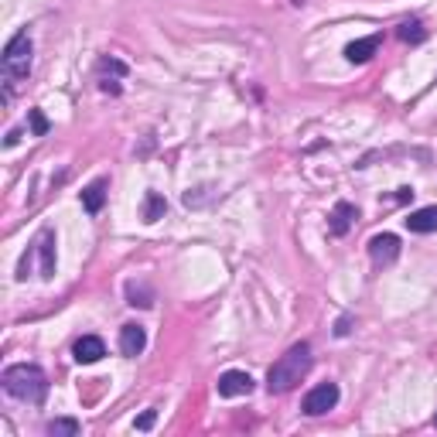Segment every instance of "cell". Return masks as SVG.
Returning a JSON list of instances; mask_svg holds the SVG:
<instances>
[{
	"label": "cell",
	"mask_w": 437,
	"mask_h": 437,
	"mask_svg": "<svg viewBox=\"0 0 437 437\" xmlns=\"http://www.w3.org/2000/svg\"><path fill=\"white\" fill-rule=\"evenodd\" d=\"M311 362H314V359H311V345H307V342L290 345V349L270 366V372H266V390H270V393H290L307 372H311Z\"/></svg>",
	"instance_id": "6da1fadb"
},
{
	"label": "cell",
	"mask_w": 437,
	"mask_h": 437,
	"mask_svg": "<svg viewBox=\"0 0 437 437\" xmlns=\"http://www.w3.org/2000/svg\"><path fill=\"white\" fill-rule=\"evenodd\" d=\"M0 383H4L7 396L24 400V403H44V396H48V376H44L38 366H31V362L7 366Z\"/></svg>",
	"instance_id": "7a4b0ae2"
},
{
	"label": "cell",
	"mask_w": 437,
	"mask_h": 437,
	"mask_svg": "<svg viewBox=\"0 0 437 437\" xmlns=\"http://www.w3.org/2000/svg\"><path fill=\"white\" fill-rule=\"evenodd\" d=\"M0 68H4V82H7V96H4V99H11L14 86L31 75V35H27V31H18L11 42L4 44Z\"/></svg>",
	"instance_id": "3957f363"
},
{
	"label": "cell",
	"mask_w": 437,
	"mask_h": 437,
	"mask_svg": "<svg viewBox=\"0 0 437 437\" xmlns=\"http://www.w3.org/2000/svg\"><path fill=\"white\" fill-rule=\"evenodd\" d=\"M338 396H342V393H338V386H335V383H318V386L304 396L301 410H304L307 417H321V414H328V410H335Z\"/></svg>",
	"instance_id": "277c9868"
},
{
	"label": "cell",
	"mask_w": 437,
	"mask_h": 437,
	"mask_svg": "<svg viewBox=\"0 0 437 437\" xmlns=\"http://www.w3.org/2000/svg\"><path fill=\"white\" fill-rule=\"evenodd\" d=\"M369 257H372V266H393L400 260V240H396L393 233H379V236H372L369 240Z\"/></svg>",
	"instance_id": "5b68a950"
},
{
	"label": "cell",
	"mask_w": 437,
	"mask_h": 437,
	"mask_svg": "<svg viewBox=\"0 0 437 437\" xmlns=\"http://www.w3.org/2000/svg\"><path fill=\"white\" fill-rule=\"evenodd\" d=\"M31 246H35L38 263H42V266H38V273H42L44 281H51V277H55V233H51V229H42V233L35 236Z\"/></svg>",
	"instance_id": "8992f818"
},
{
	"label": "cell",
	"mask_w": 437,
	"mask_h": 437,
	"mask_svg": "<svg viewBox=\"0 0 437 437\" xmlns=\"http://www.w3.org/2000/svg\"><path fill=\"white\" fill-rule=\"evenodd\" d=\"M253 393V376L242 369H229L218 376V396H250Z\"/></svg>",
	"instance_id": "52a82bcc"
},
{
	"label": "cell",
	"mask_w": 437,
	"mask_h": 437,
	"mask_svg": "<svg viewBox=\"0 0 437 437\" xmlns=\"http://www.w3.org/2000/svg\"><path fill=\"white\" fill-rule=\"evenodd\" d=\"M72 355H75V362L92 366V362H99V359L106 355V345H103V338H99V335H82V338L72 345Z\"/></svg>",
	"instance_id": "ba28073f"
},
{
	"label": "cell",
	"mask_w": 437,
	"mask_h": 437,
	"mask_svg": "<svg viewBox=\"0 0 437 437\" xmlns=\"http://www.w3.org/2000/svg\"><path fill=\"white\" fill-rule=\"evenodd\" d=\"M383 44V35H369V38H359V42L345 44V59H349L352 66H362V62H369L372 55H376V48Z\"/></svg>",
	"instance_id": "9c48e42d"
},
{
	"label": "cell",
	"mask_w": 437,
	"mask_h": 437,
	"mask_svg": "<svg viewBox=\"0 0 437 437\" xmlns=\"http://www.w3.org/2000/svg\"><path fill=\"white\" fill-rule=\"evenodd\" d=\"M147 349V331L140 325H123L120 328V352L123 355H140V352Z\"/></svg>",
	"instance_id": "30bf717a"
},
{
	"label": "cell",
	"mask_w": 437,
	"mask_h": 437,
	"mask_svg": "<svg viewBox=\"0 0 437 437\" xmlns=\"http://www.w3.org/2000/svg\"><path fill=\"white\" fill-rule=\"evenodd\" d=\"M355 218H359V209H355L352 202H338V205L331 209V226H328V229H331V236H345Z\"/></svg>",
	"instance_id": "8fae6325"
},
{
	"label": "cell",
	"mask_w": 437,
	"mask_h": 437,
	"mask_svg": "<svg viewBox=\"0 0 437 437\" xmlns=\"http://www.w3.org/2000/svg\"><path fill=\"white\" fill-rule=\"evenodd\" d=\"M82 205H86L89 216L103 212V205H106V178H96L89 188H82Z\"/></svg>",
	"instance_id": "7c38bea8"
},
{
	"label": "cell",
	"mask_w": 437,
	"mask_h": 437,
	"mask_svg": "<svg viewBox=\"0 0 437 437\" xmlns=\"http://www.w3.org/2000/svg\"><path fill=\"white\" fill-rule=\"evenodd\" d=\"M407 229L410 233H437V209L434 205H427V209H417V212H410V218H407Z\"/></svg>",
	"instance_id": "4fadbf2b"
},
{
	"label": "cell",
	"mask_w": 437,
	"mask_h": 437,
	"mask_svg": "<svg viewBox=\"0 0 437 437\" xmlns=\"http://www.w3.org/2000/svg\"><path fill=\"white\" fill-rule=\"evenodd\" d=\"M164 212H168L164 195H161V192H147V195H144V205H140V218L151 226V222H157V218H164Z\"/></svg>",
	"instance_id": "5bb4252c"
},
{
	"label": "cell",
	"mask_w": 437,
	"mask_h": 437,
	"mask_svg": "<svg viewBox=\"0 0 437 437\" xmlns=\"http://www.w3.org/2000/svg\"><path fill=\"white\" fill-rule=\"evenodd\" d=\"M396 35H400V42H407V44H420L424 38H427V27H424L420 21H403Z\"/></svg>",
	"instance_id": "9a60e30c"
},
{
	"label": "cell",
	"mask_w": 437,
	"mask_h": 437,
	"mask_svg": "<svg viewBox=\"0 0 437 437\" xmlns=\"http://www.w3.org/2000/svg\"><path fill=\"white\" fill-rule=\"evenodd\" d=\"M48 434L51 437H75L79 434V420H72V417H55V420L48 424Z\"/></svg>",
	"instance_id": "2e32d148"
},
{
	"label": "cell",
	"mask_w": 437,
	"mask_h": 437,
	"mask_svg": "<svg viewBox=\"0 0 437 437\" xmlns=\"http://www.w3.org/2000/svg\"><path fill=\"white\" fill-rule=\"evenodd\" d=\"M127 304L133 307H151L154 304V294H151V287H144V284H127Z\"/></svg>",
	"instance_id": "e0dca14e"
},
{
	"label": "cell",
	"mask_w": 437,
	"mask_h": 437,
	"mask_svg": "<svg viewBox=\"0 0 437 437\" xmlns=\"http://www.w3.org/2000/svg\"><path fill=\"white\" fill-rule=\"evenodd\" d=\"M27 116H31V133H35V137H44V133H48V120H44L42 109H27Z\"/></svg>",
	"instance_id": "ac0fdd59"
},
{
	"label": "cell",
	"mask_w": 437,
	"mask_h": 437,
	"mask_svg": "<svg viewBox=\"0 0 437 437\" xmlns=\"http://www.w3.org/2000/svg\"><path fill=\"white\" fill-rule=\"evenodd\" d=\"M154 420H157V414H154V410H147V414H140L137 420H133V427H137V431H151Z\"/></svg>",
	"instance_id": "d6986e66"
},
{
	"label": "cell",
	"mask_w": 437,
	"mask_h": 437,
	"mask_svg": "<svg viewBox=\"0 0 437 437\" xmlns=\"http://www.w3.org/2000/svg\"><path fill=\"white\" fill-rule=\"evenodd\" d=\"M349 331H352V318L345 314V318H338V325H335V335H338V338H345Z\"/></svg>",
	"instance_id": "ffe728a7"
},
{
	"label": "cell",
	"mask_w": 437,
	"mask_h": 437,
	"mask_svg": "<svg viewBox=\"0 0 437 437\" xmlns=\"http://www.w3.org/2000/svg\"><path fill=\"white\" fill-rule=\"evenodd\" d=\"M18 140H21V130H11L7 137H4V144H7V147H14Z\"/></svg>",
	"instance_id": "44dd1931"
},
{
	"label": "cell",
	"mask_w": 437,
	"mask_h": 437,
	"mask_svg": "<svg viewBox=\"0 0 437 437\" xmlns=\"http://www.w3.org/2000/svg\"><path fill=\"white\" fill-rule=\"evenodd\" d=\"M410 198H414V188H400L396 192V202H410Z\"/></svg>",
	"instance_id": "7402d4cb"
},
{
	"label": "cell",
	"mask_w": 437,
	"mask_h": 437,
	"mask_svg": "<svg viewBox=\"0 0 437 437\" xmlns=\"http://www.w3.org/2000/svg\"><path fill=\"white\" fill-rule=\"evenodd\" d=\"M434 427H437V417H434Z\"/></svg>",
	"instance_id": "603a6c76"
}]
</instances>
